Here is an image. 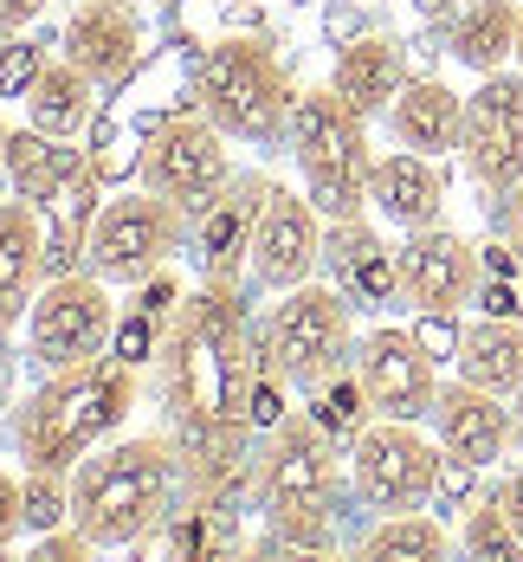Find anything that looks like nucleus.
Returning <instances> with one entry per match:
<instances>
[{"instance_id": "nucleus-38", "label": "nucleus", "mask_w": 523, "mask_h": 562, "mask_svg": "<svg viewBox=\"0 0 523 562\" xmlns=\"http://www.w3.org/2000/svg\"><path fill=\"white\" fill-rule=\"evenodd\" d=\"M465 0H420V13H459Z\"/></svg>"}, {"instance_id": "nucleus-34", "label": "nucleus", "mask_w": 523, "mask_h": 562, "mask_svg": "<svg viewBox=\"0 0 523 562\" xmlns=\"http://www.w3.org/2000/svg\"><path fill=\"white\" fill-rule=\"evenodd\" d=\"M53 0H0V40H13V33H26L39 13H46Z\"/></svg>"}, {"instance_id": "nucleus-2", "label": "nucleus", "mask_w": 523, "mask_h": 562, "mask_svg": "<svg viewBox=\"0 0 523 562\" xmlns=\"http://www.w3.org/2000/svg\"><path fill=\"white\" fill-rule=\"evenodd\" d=\"M129 407H136V369L129 362L98 356L78 369H53L20 407V427H13L20 465L78 472L104 440L129 434Z\"/></svg>"}, {"instance_id": "nucleus-8", "label": "nucleus", "mask_w": 523, "mask_h": 562, "mask_svg": "<svg viewBox=\"0 0 523 562\" xmlns=\"http://www.w3.org/2000/svg\"><path fill=\"white\" fill-rule=\"evenodd\" d=\"M181 207L136 188V194H111L98 214H91V233H84V266L104 284H123L136 291L143 279L169 272L174 246H181Z\"/></svg>"}, {"instance_id": "nucleus-26", "label": "nucleus", "mask_w": 523, "mask_h": 562, "mask_svg": "<svg viewBox=\"0 0 523 562\" xmlns=\"http://www.w3.org/2000/svg\"><path fill=\"white\" fill-rule=\"evenodd\" d=\"M91 104H98V85L58 53L53 65L33 78V91H26V123H39V130H53L65 143H78L84 123H91Z\"/></svg>"}, {"instance_id": "nucleus-9", "label": "nucleus", "mask_w": 523, "mask_h": 562, "mask_svg": "<svg viewBox=\"0 0 523 562\" xmlns=\"http://www.w3.org/2000/svg\"><path fill=\"white\" fill-rule=\"evenodd\" d=\"M440 472H446V447L427 440L420 420H368L349 440V485L375 517L433 505Z\"/></svg>"}, {"instance_id": "nucleus-12", "label": "nucleus", "mask_w": 523, "mask_h": 562, "mask_svg": "<svg viewBox=\"0 0 523 562\" xmlns=\"http://www.w3.org/2000/svg\"><path fill=\"white\" fill-rule=\"evenodd\" d=\"M323 214L310 194H297L285 181H272L259 226H252V259H246V284L252 291H291V284H310L323 272Z\"/></svg>"}, {"instance_id": "nucleus-18", "label": "nucleus", "mask_w": 523, "mask_h": 562, "mask_svg": "<svg viewBox=\"0 0 523 562\" xmlns=\"http://www.w3.org/2000/svg\"><path fill=\"white\" fill-rule=\"evenodd\" d=\"M39 214H46V207H33L26 194L0 201V337H7L13 324H26L33 297L46 291V259H53V246H46V221H39Z\"/></svg>"}, {"instance_id": "nucleus-40", "label": "nucleus", "mask_w": 523, "mask_h": 562, "mask_svg": "<svg viewBox=\"0 0 523 562\" xmlns=\"http://www.w3.org/2000/svg\"><path fill=\"white\" fill-rule=\"evenodd\" d=\"M518 427H523V394H518Z\"/></svg>"}, {"instance_id": "nucleus-19", "label": "nucleus", "mask_w": 523, "mask_h": 562, "mask_svg": "<svg viewBox=\"0 0 523 562\" xmlns=\"http://www.w3.org/2000/svg\"><path fill=\"white\" fill-rule=\"evenodd\" d=\"M272 194V175H232V188L201 214V272L214 284H239L246 259H252V226Z\"/></svg>"}, {"instance_id": "nucleus-20", "label": "nucleus", "mask_w": 523, "mask_h": 562, "mask_svg": "<svg viewBox=\"0 0 523 562\" xmlns=\"http://www.w3.org/2000/svg\"><path fill=\"white\" fill-rule=\"evenodd\" d=\"M368 207L401 233L433 226L446 207V175L420 149H388V156H375V175H368Z\"/></svg>"}, {"instance_id": "nucleus-13", "label": "nucleus", "mask_w": 523, "mask_h": 562, "mask_svg": "<svg viewBox=\"0 0 523 562\" xmlns=\"http://www.w3.org/2000/svg\"><path fill=\"white\" fill-rule=\"evenodd\" d=\"M349 369L362 375V389L375 401V420H433V401H440V356L413 330H368L355 337Z\"/></svg>"}, {"instance_id": "nucleus-32", "label": "nucleus", "mask_w": 523, "mask_h": 562, "mask_svg": "<svg viewBox=\"0 0 523 562\" xmlns=\"http://www.w3.org/2000/svg\"><path fill=\"white\" fill-rule=\"evenodd\" d=\"M46 65H53V58H46L39 40H20V33H13V40L0 46V98H26Z\"/></svg>"}, {"instance_id": "nucleus-11", "label": "nucleus", "mask_w": 523, "mask_h": 562, "mask_svg": "<svg viewBox=\"0 0 523 562\" xmlns=\"http://www.w3.org/2000/svg\"><path fill=\"white\" fill-rule=\"evenodd\" d=\"M459 162L491 201H504L523 181V71H485L478 91H465Z\"/></svg>"}, {"instance_id": "nucleus-7", "label": "nucleus", "mask_w": 523, "mask_h": 562, "mask_svg": "<svg viewBox=\"0 0 523 562\" xmlns=\"http://www.w3.org/2000/svg\"><path fill=\"white\" fill-rule=\"evenodd\" d=\"M227 143L232 136L207 111H194V116L174 111L149 130V143H143V156H136V175H143L149 194L174 201L181 214H207V207L232 188V175H239Z\"/></svg>"}, {"instance_id": "nucleus-4", "label": "nucleus", "mask_w": 523, "mask_h": 562, "mask_svg": "<svg viewBox=\"0 0 523 562\" xmlns=\"http://www.w3.org/2000/svg\"><path fill=\"white\" fill-rule=\"evenodd\" d=\"M285 143H291L297 175H304V194L317 201L323 221H349V214L368 207V175H375L368 116L349 111L330 85L323 91H297Z\"/></svg>"}, {"instance_id": "nucleus-35", "label": "nucleus", "mask_w": 523, "mask_h": 562, "mask_svg": "<svg viewBox=\"0 0 523 562\" xmlns=\"http://www.w3.org/2000/svg\"><path fill=\"white\" fill-rule=\"evenodd\" d=\"M491 492H498V505H504V517H511V530L523 537V465L504 479V485H491Z\"/></svg>"}, {"instance_id": "nucleus-29", "label": "nucleus", "mask_w": 523, "mask_h": 562, "mask_svg": "<svg viewBox=\"0 0 523 562\" xmlns=\"http://www.w3.org/2000/svg\"><path fill=\"white\" fill-rule=\"evenodd\" d=\"M459 550H465L471 562H518V557H523V537L511 530V517H504V505H498V492H485L478 505L465 510Z\"/></svg>"}, {"instance_id": "nucleus-39", "label": "nucleus", "mask_w": 523, "mask_h": 562, "mask_svg": "<svg viewBox=\"0 0 523 562\" xmlns=\"http://www.w3.org/2000/svg\"><path fill=\"white\" fill-rule=\"evenodd\" d=\"M518 65H523V20H518Z\"/></svg>"}, {"instance_id": "nucleus-33", "label": "nucleus", "mask_w": 523, "mask_h": 562, "mask_svg": "<svg viewBox=\"0 0 523 562\" xmlns=\"http://www.w3.org/2000/svg\"><path fill=\"white\" fill-rule=\"evenodd\" d=\"M13 537H26V479L0 465V550H7Z\"/></svg>"}, {"instance_id": "nucleus-23", "label": "nucleus", "mask_w": 523, "mask_h": 562, "mask_svg": "<svg viewBox=\"0 0 523 562\" xmlns=\"http://www.w3.org/2000/svg\"><path fill=\"white\" fill-rule=\"evenodd\" d=\"M453 369L465 382H478V389L518 401L523 394V317H478V324H465Z\"/></svg>"}, {"instance_id": "nucleus-1", "label": "nucleus", "mask_w": 523, "mask_h": 562, "mask_svg": "<svg viewBox=\"0 0 523 562\" xmlns=\"http://www.w3.org/2000/svg\"><path fill=\"white\" fill-rule=\"evenodd\" d=\"M181 485L187 472L169 434H116L71 472V524L98 550H136L174 517Z\"/></svg>"}, {"instance_id": "nucleus-27", "label": "nucleus", "mask_w": 523, "mask_h": 562, "mask_svg": "<svg viewBox=\"0 0 523 562\" xmlns=\"http://www.w3.org/2000/svg\"><path fill=\"white\" fill-rule=\"evenodd\" d=\"M459 537L446 530V517H433V510H388L368 537H362V557L368 562H440L453 550Z\"/></svg>"}, {"instance_id": "nucleus-14", "label": "nucleus", "mask_w": 523, "mask_h": 562, "mask_svg": "<svg viewBox=\"0 0 523 562\" xmlns=\"http://www.w3.org/2000/svg\"><path fill=\"white\" fill-rule=\"evenodd\" d=\"M478 272H485L478 246L459 239L446 221L413 226L401 239V291L420 317H427V311H453V317H459L465 304L478 297Z\"/></svg>"}, {"instance_id": "nucleus-30", "label": "nucleus", "mask_w": 523, "mask_h": 562, "mask_svg": "<svg viewBox=\"0 0 523 562\" xmlns=\"http://www.w3.org/2000/svg\"><path fill=\"white\" fill-rule=\"evenodd\" d=\"M71 524V472H39L26 465V537Z\"/></svg>"}, {"instance_id": "nucleus-16", "label": "nucleus", "mask_w": 523, "mask_h": 562, "mask_svg": "<svg viewBox=\"0 0 523 562\" xmlns=\"http://www.w3.org/2000/svg\"><path fill=\"white\" fill-rule=\"evenodd\" d=\"M323 279L343 291L355 311H388L401 304V252H388V239L362 214L323 226Z\"/></svg>"}, {"instance_id": "nucleus-36", "label": "nucleus", "mask_w": 523, "mask_h": 562, "mask_svg": "<svg viewBox=\"0 0 523 562\" xmlns=\"http://www.w3.org/2000/svg\"><path fill=\"white\" fill-rule=\"evenodd\" d=\"M504 239L518 246V259H523V181L504 194Z\"/></svg>"}, {"instance_id": "nucleus-25", "label": "nucleus", "mask_w": 523, "mask_h": 562, "mask_svg": "<svg viewBox=\"0 0 523 562\" xmlns=\"http://www.w3.org/2000/svg\"><path fill=\"white\" fill-rule=\"evenodd\" d=\"M78 181V149H65V136L39 130V123H13L7 143V188L26 194L33 207H53V194H65Z\"/></svg>"}, {"instance_id": "nucleus-31", "label": "nucleus", "mask_w": 523, "mask_h": 562, "mask_svg": "<svg viewBox=\"0 0 523 562\" xmlns=\"http://www.w3.org/2000/svg\"><path fill=\"white\" fill-rule=\"evenodd\" d=\"M162 311H149V304H136L129 317H116V337H111V356L116 362H129V369H143V362H156L162 356Z\"/></svg>"}, {"instance_id": "nucleus-21", "label": "nucleus", "mask_w": 523, "mask_h": 562, "mask_svg": "<svg viewBox=\"0 0 523 562\" xmlns=\"http://www.w3.org/2000/svg\"><path fill=\"white\" fill-rule=\"evenodd\" d=\"M388 130H395V143H401V149L446 156V149H459L465 98L446 85V78H407L401 98L388 104Z\"/></svg>"}, {"instance_id": "nucleus-37", "label": "nucleus", "mask_w": 523, "mask_h": 562, "mask_svg": "<svg viewBox=\"0 0 523 562\" xmlns=\"http://www.w3.org/2000/svg\"><path fill=\"white\" fill-rule=\"evenodd\" d=\"M7 143H13V123L0 116V188H7Z\"/></svg>"}, {"instance_id": "nucleus-22", "label": "nucleus", "mask_w": 523, "mask_h": 562, "mask_svg": "<svg viewBox=\"0 0 523 562\" xmlns=\"http://www.w3.org/2000/svg\"><path fill=\"white\" fill-rule=\"evenodd\" d=\"M401 85H407V58H401V46L382 40V33L349 40L343 53H337V65H330V91L362 116H382L401 98Z\"/></svg>"}, {"instance_id": "nucleus-5", "label": "nucleus", "mask_w": 523, "mask_h": 562, "mask_svg": "<svg viewBox=\"0 0 523 562\" xmlns=\"http://www.w3.org/2000/svg\"><path fill=\"white\" fill-rule=\"evenodd\" d=\"M194 98H201V111L214 116L232 143H252V149L285 143L291 104H297L278 53H272L265 40H239V33L201 53Z\"/></svg>"}, {"instance_id": "nucleus-3", "label": "nucleus", "mask_w": 523, "mask_h": 562, "mask_svg": "<svg viewBox=\"0 0 523 562\" xmlns=\"http://www.w3.org/2000/svg\"><path fill=\"white\" fill-rule=\"evenodd\" d=\"M337 492H343V459H337V440L310 414H291L285 427L265 434L252 498L272 524V543L337 550Z\"/></svg>"}, {"instance_id": "nucleus-6", "label": "nucleus", "mask_w": 523, "mask_h": 562, "mask_svg": "<svg viewBox=\"0 0 523 562\" xmlns=\"http://www.w3.org/2000/svg\"><path fill=\"white\" fill-rule=\"evenodd\" d=\"M349 317H355V304L330 279L278 291V304L265 317V356L278 362V375L297 394H310L337 369H349V356H355V324Z\"/></svg>"}, {"instance_id": "nucleus-15", "label": "nucleus", "mask_w": 523, "mask_h": 562, "mask_svg": "<svg viewBox=\"0 0 523 562\" xmlns=\"http://www.w3.org/2000/svg\"><path fill=\"white\" fill-rule=\"evenodd\" d=\"M518 434V407L504 394L478 389V382H440V401H433V440L446 447V459H459L471 472H491L504 447Z\"/></svg>"}, {"instance_id": "nucleus-28", "label": "nucleus", "mask_w": 523, "mask_h": 562, "mask_svg": "<svg viewBox=\"0 0 523 562\" xmlns=\"http://www.w3.org/2000/svg\"><path fill=\"white\" fill-rule=\"evenodd\" d=\"M304 414H310L337 447H349V440L375 420V401H368V389H362V375H355V369H337L330 382H317V389L304 394Z\"/></svg>"}, {"instance_id": "nucleus-10", "label": "nucleus", "mask_w": 523, "mask_h": 562, "mask_svg": "<svg viewBox=\"0 0 523 562\" xmlns=\"http://www.w3.org/2000/svg\"><path fill=\"white\" fill-rule=\"evenodd\" d=\"M111 291L116 284H104L84 266V272H58L33 297V311H26V349H33V362L46 375L111 356V337H116V297Z\"/></svg>"}, {"instance_id": "nucleus-24", "label": "nucleus", "mask_w": 523, "mask_h": 562, "mask_svg": "<svg viewBox=\"0 0 523 562\" xmlns=\"http://www.w3.org/2000/svg\"><path fill=\"white\" fill-rule=\"evenodd\" d=\"M518 20L523 7L518 0H465L446 26V53L459 58L465 71H504L518 58Z\"/></svg>"}, {"instance_id": "nucleus-17", "label": "nucleus", "mask_w": 523, "mask_h": 562, "mask_svg": "<svg viewBox=\"0 0 523 562\" xmlns=\"http://www.w3.org/2000/svg\"><path fill=\"white\" fill-rule=\"evenodd\" d=\"M58 53L71 58L98 91L123 85L129 65H136V53H143V13H136V0H84V7L65 20Z\"/></svg>"}]
</instances>
